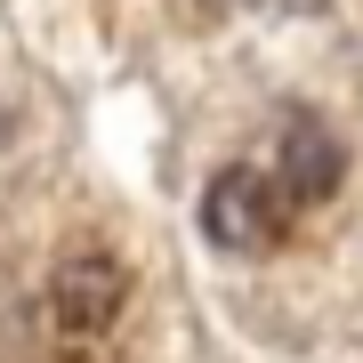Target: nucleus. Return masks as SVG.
Wrapping results in <instances>:
<instances>
[{"label":"nucleus","mask_w":363,"mask_h":363,"mask_svg":"<svg viewBox=\"0 0 363 363\" xmlns=\"http://www.w3.org/2000/svg\"><path fill=\"white\" fill-rule=\"evenodd\" d=\"M339 178H347L339 138L323 130V121H291V138H283V186H274V194H291V202H331Z\"/></svg>","instance_id":"3"},{"label":"nucleus","mask_w":363,"mask_h":363,"mask_svg":"<svg viewBox=\"0 0 363 363\" xmlns=\"http://www.w3.org/2000/svg\"><path fill=\"white\" fill-rule=\"evenodd\" d=\"M121 298H130V274H121V259H105V250H81V259L57 267L49 283V307L65 331H105L121 315Z\"/></svg>","instance_id":"2"},{"label":"nucleus","mask_w":363,"mask_h":363,"mask_svg":"<svg viewBox=\"0 0 363 363\" xmlns=\"http://www.w3.org/2000/svg\"><path fill=\"white\" fill-rule=\"evenodd\" d=\"M202 234L218 250H267L274 234H283V194H274V178L250 169V162H226L218 178L202 186Z\"/></svg>","instance_id":"1"}]
</instances>
